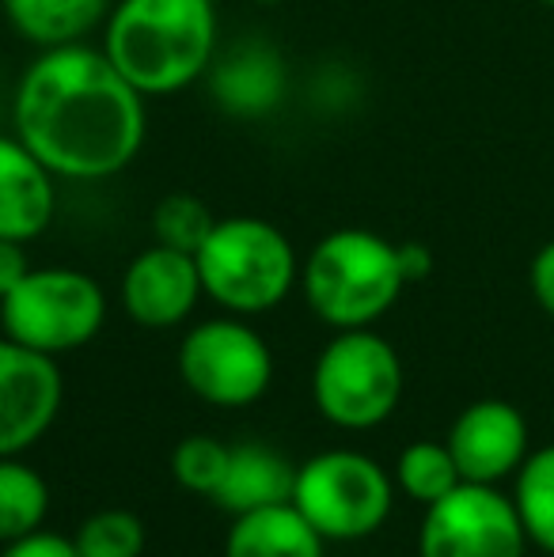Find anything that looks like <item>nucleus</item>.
Masks as SVG:
<instances>
[{"instance_id":"6e6552de","label":"nucleus","mask_w":554,"mask_h":557,"mask_svg":"<svg viewBox=\"0 0 554 557\" xmlns=\"http://www.w3.org/2000/svg\"><path fill=\"white\" fill-rule=\"evenodd\" d=\"M178 375L209 406H251L270 391L274 352L244 315L206 319L178 345Z\"/></svg>"},{"instance_id":"a878e982","label":"nucleus","mask_w":554,"mask_h":557,"mask_svg":"<svg viewBox=\"0 0 554 557\" xmlns=\"http://www.w3.org/2000/svg\"><path fill=\"white\" fill-rule=\"evenodd\" d=\"M30 273V258H27V243L20 239H4L0 235V300L20 285Z\"/></svg>"},{"instance_id":"5701e85b","label":"nucleus","mask_w":554,"mask_h":557,"mask_svg":"<svg viewBox=\"0 0 554 557\" xmlns=\"http://www.w3.org/2000/svg\"><path fill=\"white\" fill-rule=\"evenodd\" d=\"M229 455L232 447L221 444L217 436H186L171 451V474L183 490L213 497L224 482V470H229Z\"/></svg>"},{"instance_id":"a211bd4d","label":"nucleus","mask_w":554,"mask_h":557,"mask_svg":"<svg viewBox=\"0 0 554 557\" xmlns=\"http://www.w3.org/2000/svg\"><path fill=\"white\" fill-rule=\"evenodd\" d=\"M50 508V485L20 455H0V546L42 528Z\"/></svg>"},{"instance_id":"b1692460","label":"nucleus","mask_w":554,"mask_h":557,"mask_svg":"<svg viewBox=\"0 0 554 557\" xmlns=\"http://www.w3.org/2000/svg\"><path fill=\"white\" fill-rule=\"evenodd\" d=\"M0 557H81L73 546V539H61V535H50V531H30V535L15 539V543L4 546Z\"/></svg>"},{"instance_id":"f257e3e1","label":"nucleus","mask_w":554,"mask_h":557,"mask_svg":"<svg viewBox=\"0 0 554 557\" xmlns=\"http://www.w3.org/2000/svg\"><path fill=\"white\" fill-rule=\"evenodd\" d=\"M148 99L111 65L103 46H53L23 69L12 133L69 183H103L145 148Z\"/></svg>"},{"instance_id":"dca6fc26","label":"nucleus","mask_w":554,"mask_h":557,"mask_svg":"<svg viewBox=\"0 0 554 557\" xmlns=\"http://www.w3.org/2000/svg\"><path fill=\"white\" fill-rule=\"evenodd\" d=\"M327 539L296 512L293 500L232 516L224 557H323Z\"/></svg>"},{"instance_id":"7ed1b4c3","label":"nucleus","mask_w":554,"mask_h":557,"mask_svg":"<svg viewBox=\"0 0 554 557\" xmlns=\"http://www.w3.org/2000/svg\"><path fill=\"white\" fill-rule=\"evenodd\" d=\"M300 288L316 319L334 331H361L384 319L407 288L399 243L369 227L323 235L300 262Z\"/></svg>"},{"instance_id":"aec40b11","label":"nucleus","mask_w":554,"mask_h":557,"mask_svg":"<svg viewBox=\"0 0 554 557\" xmlns=\"http://www.w3.org/2000/svg\"><path fill=\"white\" fill-rule=\"evenodd\" d=\"M395 482L418 505H433V500L448 497L464 474H459L456 459H452L448 444H433V441H418L395 462Z\"/></svg>"},{"instance_id":"393cba45","label":"nucleus","mask_w":554,"mask_h":557,"mask_svg":"<svg viewBox=\"0 0 554 557\" xmlns=\"http://www.w3.org/2000/svg\"><path fill=\"white\" fill-rule=\"evenodd\" d=\"M528 285H532L535 304L554 319V239L535 250L532 265H528Z\"/></svg>"},{"instance_id":"412c9836","label":"nucleus","mask_w":554,"mask_h":557,"mask_svg":"<svg viewBox=\"0 0 554 557\" xmlns=\"http://www.w3.org/2000/svg\"><path fill=\"white\" fill-rule=\"evenodd\" d=\"M217 216L198 194H168L160 198V206L152 209V235L163 247L186 250V255H198V247L206 243V235L213 232Z\"/></svg>"},{"instance_id":"ddd939ff","label":"nucleus","mask_w":554,"mask_h":557,"mask_svg":"<svg viewBox=\"0 0 554 557\" xmlns=\"http://www.w3.org/2000/svg\"><path fill=\"white\" fill-rule=\"evenodd\" d=\"M58 216V175L23 145L0 133V235L30 243Z\"/></svg>"},{"instance_id":"9b49d317","label":"nucleus","mask_w":554,"mask_h":557,"mask_svg":"<svg viewBox=\"0 0 554 557\" xmlns=\"http://www.w3.org/2000/svg\"><path fill=\"white\" fill-rule=\"evenodd\" d=\"M206 296L198 258L186 250L152 243L122 273V308L145 331H171Z\"/></svg>"},{"instance_id":"2eb2a0df","label":"nucleus","mask_w":554,"mask_h":557,"mask_svg":"<svg viewBox=\"0 0 554 557\" xmlns=\"http://www.w3.org/2000/svg\"><path fill=\"white\" fill-rule=\"evenodd\" d=\"M293 482H296V467L285 455L267 444L247 441L232 447L229 470H224V482L213 493V500L232 516L259 512V508L293 500Z\"/></svg>"},{"instance_id":"20e7f679","label":"nucleus","mask_w":554,"mask_h":557,"mask_svg":"<svg viewBox=\"0 0 554 557\" xmlns=\"http://www.w3.org/2000/svg\"><path fill=\"white\" fill-rule=\"evenodd\" d=\"M201 288L229 315H262L285 304L300 281L288 235L262 216H224L198 247Z\"/></svg>"},{"instance_id":"6ab92c4d","label":"nucleus","mask_w":554,"mask_h":557,"mask_svg":"<svg viewBox=\"0 0 554 557\" xmlns=\"http://www.w3.org/2000/svg\"><path fill=\"white\" fill-rule=\"evenodd\" d=\"M513 478V505L528 531V543L554 554V444L528 451Z\"/></svg>"},{"instance_id":"4468645a","label":"nucleus","mask_w":554,"mask_h":557,"mask_svg":"<svg viewBox=\"0 0 554 557\" xmlns=\"http://www.w3.org/2000/svg\"><path fill=\"white\" fill-rule=\"evenodd\" d=\"M206 81L213 103L232 117H262L278 111L288 91L285 61L267 42H244L224 58H213Z\"/></svg>"},{"instance_id":"1a4fd4ad","label":"nucleus","mask_w":554,"mask_h":557,"mask_svg":"<svg viewBox=\"0 0 554 557\" xmlns=\"http://www.w3.org/2000/svg\"><path fill=\"white\" fill-rule=\"evenodd\" d=\"M525 550L528 531L497 485L459 482L448 497L426 505L418 557H525Z\"/></svg>"},{"instance_id":"f8f14e48","label":"nucleus","mask_w":554,"mask_h":557,"mask_svg":"<svg viewBox=\"0 0 554 557\" xmlns=\"http://www.w3.org/2000/svg\"><path fill=\"white\" fill-rule=\"evenodd\" d=\"M448 451L464 482L497 485L517 474L528 459V421L513 403L482 398L471 403L448 429Z\"/></svg>"},{"instance_id":"c85d7f7f","label":"nucleus","mask_w":554,"mask_h":557,"mask_svg":"<svg viewBox=\"0 0 554 557\" xmlns=\"http://www.w3.org/2000/svg\"><path fill=\"white\" fill-rule=\"evenodd\" d=\"M540 4H543V8H554V0H540Z\"/></svg>"},{"instance_id":"9d476101","label":"nucleus","mask_w":554,"mask_h":557,"mask_svg":"<svg viewBox=\"0 0 554 557\" xmlns=\"http://www.w3.org/2000/svg\"><path fill=\"white\" fill-rule=\"evenodd\" d=\"M65 380L50 352L0 337V455H23L61 413Z\"/></svg>"},{"instance_id":"423d86ee","label":"nucleus","mask_w":554,"mask_h":557,"mask_svg":"<svg viewBox=\"0 0 554 557\" xmlns=\"http://www.w3.org/2000/svg\"><path fill=\"white\" fill-rule=\"evenodd\" d=\"M4 334L38 352H73L107 323V293L96 277L69 265L35 270L0 300Z\"/></svg>"},{"instance_id":"bb28decb","label":"nucleus","mask_w":554,"mask_h":557,"mask_svg":"<svg viewBox=\"0 0 554 557\" xmlns=\"http://www.w3.org/2000/svg\"><path fill=\"white\" fill-rule=\"evenodd\" d=\"M399 270L407 277V285L426 281L433 273V255H429L426 243H399Z\"/></svg>"},{"instance_id":"cd10ccee","label":"nucleus","mask_w":554,"mask_h":557,"mask_svg":"<svg viewBox=\"0 0 554 557\" xmlns=\"http://www.w3.org/2000/svg\"><path fill=\"white\" fill-rule=\"evenodd\" d=\"M255 4H262V8H274V4H285V0H255Z\"/></svg>"},{"instance_id":"f03ea898","label":"nucleus","mask_w":554,"mask_h":557,"mask_svg":"<svg viewBox=\"0 0 554 557\" xmlns=\"http://www.w3.org/2000/svg\"><path fill=\"white\" fill-rule=\"evenodd\" d=\"M103 53L145 99L206 81L217 58L213 0H114Z\"/></svg>"},{"instance_id":"4be33fe9","label":"nucleus","mask_w":554,"mask_h":557,"mask_svg":"<svg viewBox=\"0 0 554 557\" xmlns=\"http://www.w3.org/2000/svg\"><path fill=\"white\" fill-rule=\"evenodd\" d=\"M145 523L134 512L103 508L76 528L73 546L81 557H140L145 554Z\"/></svg>"},{"instance_id":"39448f33","label":"nucleus","mask_w":554,"mask_h":557,"mask_svg":"<svg viewBox=\"0 0 554 557\" xmlns=\"http://www.w3.org/2000/svg\"><path fill=\"white\" fill-rule=\"evenodd\" d=\"M311 398L331 425L365 433L384 425L403 398V360L372 326L338 331L311 368Z\"/></svg>"},{"instance_id":"f3484780","label":"nucleus","mask_w":554,"mask_h":557,"mask_svg":"<svg viewBox=\"0 0 554 557\" xmlns=\"http://www.w3.org/2000/svg\"><path fill=\"white\" fill-rule=\"evenodd\" d=\"M114 0H4V15L23 42L38 50L88 42L103 27Z\"/></svg>"},{"instance_id":"0eeeda50","label":"nucleus","mask_w":554,"mask_h":557,"mask_svg":"<svg viewBox=\"0 0 554 557\" xmlns=\"http://www.w3.org/2000/svg\"><path fill=\"white\" fill-rule=\"evenodd\" d=\"M293 505L327 543H357L392 516V478L361 451H323L296 467Z\"/></svg>"}]
</instances>
